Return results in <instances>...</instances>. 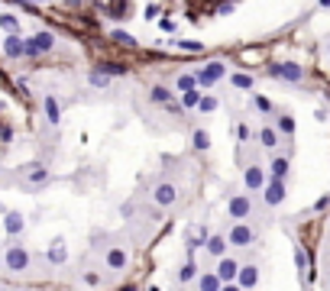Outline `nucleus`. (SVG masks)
Instances as JSON below:
<instances>
[{"label": "nucleus", "instance_id": "1", "mask_svg": "<svg viewBox=\"0 0 330 291\" xmlns=\"http://www.w3.org/2000/svg\"><path fill=\"white\" fill-rule=\"evenodd\" d=\"M191 74H194V88H198V91H201V88H214L217 81L226 78V62L214 58V62H208L204 68H198V72H191Z\"/></svg>", "mask_w": 330, "mask_h": 291}, {"label": "nucleus", "instance_id": "2", "mask_svg": "<svg viewBox=\"0 0 330 291\" xmlns=\"http://www.w3.org/2000/svg\"><path fill=\"white\" fill-rule=\"evenodd\" d=\"M55 48V32L49 30H39L26 39V48H23V58H39V55H49Z\"/></svg>", "mask_w": 330, "mask_h": 291}, {"label": "nucleus", "instance_id": "3", "mask_svg": "<svg viewBox=\"0 0 330 291\" xmlns=\"http://www.w3.org/2000/svg\"><path fill=\"white\" fill-rule=\"evenodd\" d=\"M269 78L285 81V84H301V81L308 78V72L298 62H275V65H269Z\"/></svg>", "mask_w": 330, "mask_h": 291}, {"label": "nucleus", "instance_id": "4", "mask_svg": "<svg viewBox=\"0 0 330 291\" xmlns=\"http://www.w3.org/2000/svg\"><path fill=\"white\" fill-rule=\"evenodd\" d=\"M224 240H226V246H233V249H246V246H252V242L259 240V233H256L252 224H233L230 233H224Z\"/></svg>", "mask_w": 330, "mask_h": 291}, {"label": "nucleus", "instance_id": "5", "mask_svg": "<svg viewBox=\"0 0 330 291\" xmlns=\"http://www.w3.org/2000/svg\"><path fill=\"white\" fill-rule=\"evenodd\" d=\"M226 217L236 220V224H246L252 217V198L250 194H230L226 198Z\"/></svg>", "mask_w": 330, "mask_h": 291}, {"label": "nucleus", "instance_id": "6", "mask_svg": "<svg viewBox=\"0 0 330 291\" xmlns=\"http://www.w3.org/2000/svg\"><path fill=\"white\" fill-rule=\"evenodd\" d=\"M4 262H6V268H10L13 275H20V272H26L30 268V249H23L20 242H13V246H6L4 249Z\"/></svg>", "mask_w": 330, "mask_h": 291}, {"label": "nucleus", "instance_id": "7", "mask_svg": "<svg viewBox=\"0 0 330 291\" xmlns=\"http://www.w3.org/2000/svg\"><path fill=\"white\" fill-rule=\"evenodd\" d=\"M266 182H269V175H266V168L262 165H246V172H243V188L246 194H256V191H262L266 188Z\"/></svg>", "mask_w": 330, "mask_h": 291}, {"label": "nucleus", "instance_id": "8", "mask_svg": "<svg viewBox=\"0 0 330 291\" xmlns=\"http://www.w3.org/2000/svg\"><path fill=\"white\" fill-rule=\"evenodd\" d=\"M175 200H178V188L172 182H159L152 188V204L156 207H162V210H168V207H175Z\"/></svg>", "mask_w": 330, "mask_h": 291}, {"label": "nucleus", "instance_id": "9", "mask_svg": "<svg viewBox=\"0 0 330 291\" xmlns=\"http://www.w3.org/2000/svg\"><path fill=\"white\" fill-rule=\"evenodd\" d=\"M233 285H236L240 291H256V285H259V266L256 262H252V266H240Z\"/></svg>", "mask_w": 330, "mask_h": 291}, {"label": "nucleus", "instance_id": "10", "mask_svg": "<svg viewBox=\"0 0 330 291\" xmlns=\"http://www.w3.org/2000/svg\"><path fill=\"white\" fill-rule=\"evenodd\" d=\"M236 268H240V262L233 259V256H224V259H217L214 278L220 282V285H233V278H236Z\"/></svg>", "mask_w": 330, "mask_h": 291}, {"label": "nucleus", "instance_id": "11", "mask_svg": "<svg viewBox=\"0 0 330 291\" xmlns=\"http://www.w3.org/2000/svg\"><path fill=\"white\" fill-rule=\"evenodd\" d=\"M285 198H288L285 182H266V188H262V200H266V207H278V204H285Z\"/></svg>", "mask_w": 330, "mask_h": 291}, {"label": "nucleus", "instance_id": "12", "mask_svg": "<svg viewBox=\"0 0 330 291\" xmlns=\"http://www.w3.org/2000/svg\"><path fill=\"white\" fill-rule=\"evenodd\" d=\"M104 262H107L110 272H123V268L130 266V252H126L123 246H110L107 256H104Z\"/></svg>", "mask_w": 330, "mask_h": 291}, {"label": "nucleus", "instance_id": "13", "mask_svg": "<svg viewBox=\"0 0 330 291\" xmlns=\"http://www.w3.org/2000/svg\"><path fill=\"white\" fill-rule=\"evenodd\" d=\"M288 172H292V158H288V156H272L266 175H269V182H285Z\"/></svg>", "mask_w": 330, "mask_h": 291}, {"label": "nucleus", "instance_id": "14", "mask_svg": "<svg viewBox=\"0 0 330 291\" xmlns=\"http://www.w3.org/2000/svg\"><path fill=\"white\" fill-rule=\"evenodd\" d=\"M0 48H4V55L6 58H23V48H26V39H23V32H16V36H4V42H0Z\"/></svg>", "mask_w": 330, "mask_h": 291}, {"label": "nucleus", "instance_id": "15", "mask_svg": "<svg viewBox=\"0 0 330 291\" xmlns=\"http://www.w3.org/2000/svg\"><path fill=\"white\" fill-rule=\"evenodd\" d=\"M4 230H6V236H20L26 230V217L20 210H6L4 214Z\"/></svg>", "mask_w": 330, "mask_h": 291}, {"label": "nucleus", "instance_id": "16", "mask_svg": "<svg viewBox=\"0 0 330 291\" xmlns=\"http://www.w3.org/2000/svg\"><path fill=\"white\" fill-rule=\"evenodd\" d=\"M208 236H210V230L208 226H198L194 233H188V242H184V249H188V259H194V252L198 249H204V242H208Z\"/></svg>", "mask_w": 330, "mask_h": 291}, {"label": "nucleus", "instance_id": "17", "mask_svg": "<svg viewBox=\"0 0 330 291\" xmlns=\"http://www.w3.org/2000/svg\"><path fill=\"white\" fill-rule=\"evenodd\" d=\"M42 110H46V120H49V126H58V123H62V107H58V97H55V94H46Z\"/></svg>", "mask_w": 330, "mask_h": 291}, {"label": "nucleus", "instance_id": "18", "mask_svg": "<svg viewBox=\"0 0 330 291\" xmlns=\"http://www.w3.org/2000/svg\"><path fill=\"white\" fill-rule=\"evenodd\" d=\"M94 72L107 74V78L114 81V78H123V74L130 72V65H123V62H98V65H94Z\"/></svg>", "mask_w": 330, "mask_h": 291}, {"label": "nucleus", "instance_id": "19", "mask_svg": "<svg viewBox=\"0 0 330 291\" xmlns=\"http://www.w3.org/2000/svg\"><path fill=\"white\" fill-rule=\"evenodd\" d=\"M204 249H208V256H214V259H224V256H226V240H224V233H210L208 242H204Z\"/></svg>", "mask_w": 330, "mask_h": 291}, {"label": "nucleus", "instance_id": "20", "mask_svg": "<svg viewBox=\"0 0 330 291\" xmlns=\"http://www.w3.org/2000/svg\"><path fill=\"white\" fill-rule=\"evenodd\" d=\"M175 278L182 282V285H191V282L198 278V262L194 259H184L182 266H178V272H175Z\"/></svg>", "mask_w": 330, "mask_h": 291}, {"label": "nucleus", "instance_id": "21", "mask_svg": "<svg viewBox=\"0 0 330 291\" xmlns=\"http://www.w3.org/2000/svg\"><path fill=\"white\" fill-rule=\"evenodd\" d=\"M46 259H49L52 266H65V262H68V249H65V242H62V240H55L52 246L46 249Z\"/></svg>", "mask_w": 330, "mask_h": 291}, {"label": "nucleus", "instance_id": "22", "mask_svg": "<svg viewBox=\"0 0 330 291\" xmlns=\"http://www.w3.org/2000/svg\"><path fill=\"white\" fill-rule=\"evenodd\" d=\"M175 100V94H172V88H165V84H152L149 88V104H172Z\"/></svg>", "mask_w": 330, "mask_h": 291}, {"label": "nucleus", "instance_id": "23", "mask_svg": "<svg viewBox=\"0 0 330 291\" xmlns=\"http://www.w3.org/2000/svg\"><path fill=\"white\" fill-rule=\"evenodd\" d=\"M26 184H30V188H46V184H49V172H46L42 165L30 168L26 172Z\"/></svg>", "mask_w": 330, "mask_h": 291}, {"label": "nucleus", "instance_id": "24", "mask_svg": "<svg viewBox=\"0 0 330 291\" xmlns=\"http://www.w3.org/2000/svg\"><path fill=\"white\" fill-rule=\"evenodd\" d=\"M230 84L236 88V91H252V88H256V78L246 74V72H236V74H230Z\"/></svg>", "mask_w": 330, "mask_h": 291}, {"label": "nucleus", "instance_id": "25", "mask_svg": "<svg viewBox=\"0 0 330 291\" xmlns=\"http://www.w3.org/2000/svg\"><path fill=\"white\" fill-rule=\"evenodd\" d=\"M0 30H4L6 36H16L20 32V16L16 13H0Z\"/></svg>", "mask_w": 330, "mask_h": 291}, {"label": "nucleus", "instance_id": "26", "mask_svg": "<svg viewBox=\"0 0 330 291\" xmlns=\"http://www.w3.org/2000/svg\"><path fill=\"white\" fill-rule=\"evenodd\" d=\"M198 291H220V282L214 278V272H198Z\"/></svg>", "mask_w": 330, "mask_h": 291}, {"label": "nucleus", "instance_id": "27", "mask_svg": "<svg viewBox=\"0 0 330 291\" xmlns=\"http://www.w3.org/2000/svg\"><path fill=\"white\" fill-rule=\"evenodd\" d=\"M272 130H275L278 136H288V140H292V136H294V116L282 114V116H278V126H272Z\"/></svg>", "mask_w": 330, "mask_h": 291}, {"label": "nucleus", "instance_id": "28", "mask_svg": "<svg viewBox=\"0 0 330 291\" xmlns=\"http://www.w3.org/2000/svg\"><path fill=\"white\" fill-rule=\"evenodd\" d=\"M191 146H194L198 152H208L210 149V133L208 130H194V133H191Z\"/></svg>", "mask_w": 330, "mask_h": 291}, {"label": "nucleus", "instance_id": "29", "mask_svg": "<svg viewBox=\"0 0 330 291\" xmlns=\"http://www.w3.org/2000/svg\"><path fill=\"white\" fill-rule=\"evenodd\" d=\"M259 142H262V149H278V133L272 126H262L259 130Z\"/></svg>", "mask_w": 330, "mask_h": 291}, {"label": "nucleus", "instance_id": "30", "mask_svg": "<svg viewBox=\"0 0 330 291\" xmlns=\"http://www.w3.org/2000/svg\"><path fill=\"white\" fill-rule=\"evenodd\" d=\"M184 94V91H194V74L191 72H184V74H178L175 78V88H172V94Z\"/></svg>", "mask_w": 330, "mask_h": 291}, {"label": "nucleus", "instance_id": "31", "mask_svg": "<svg viewBox=\"0 0 330 291\" xmlns=\"http://www.w3.org/2000/svg\"><path fill=\"white\" fill-rule=\"evenodd\" d=\"M175 48H182L188 55H204V42H198V39H178Z\"/></svg>", "mask_w": 330, "mask_h": 291}, {"label": "nucleus", "instance_id": "32", "mask_svg": "<svg viewBox=\"0 0 330 291\" xmlns=\"http://www.w3.org/2000/svg\"><path fill=\"white\" fill-rule=\"evenodd\" d=\"M220 107V100H217V97L214 94H201V100H198V114H214V110Z\"/></svg>", "mask_w": 330, "mask_h": 291}, {"label": "nucleus", "instance_id": "33", "mask_svg": "<svg viewBox=\"0 0 330 291\" xmlns=\"http://www.w3.org/2000/svg\"><path fill=\"white\" fill-rule=\"evenodd\" d=\"M110 39H114L116 46H123V48H133L136 46V36H133V32H126V30H114V32H110Z\"/></svg>", "mask_w": 330, "mask_h": 291}, {"label": "nucleus", "instance_id": "34", "mask_svg": "<svg viewBox=\"0 0 330 291\" xmlns=\"http://www.w3.org/2000/svg\"><path fill=\"white\" fill-rule=\"evenodd\" d=\"M198 100H201V91L194 88V91H184L182 97H178V107H182V110H194Z\"/></svg>", "mask_w": 330, "mask_h": 291}, {"label": "nucleus", "instance_id": "35", "mask_svg": "<svg viewBox=\"0 0 330 291\" xmlns=\"http://www.w3.org/2000/svg\"><path fill=\"white\" fill-rule=\"evenodd\" d=\"M88 84H91V88H107V84H110V78L91 68V72H88Z\"/></svg>", "mask_w": 330, "mask_h": 291}, {"label": "nucleus", "instance_id": "36", "mask_svg": "<svg viewBox=\"0 0 330 291\" xmlns=\"http://www.w3.org/2000/svg\"><path fill=\"white\" fill-rule=\"evenodd\" d=\"M252 107H256L259 114H272V100L262 97V94H252Z\"/></svg>", "mask_w": 330, "mask_h": 291}, {"label": "nucleus", "instance_id": "37", "mask_svg": "<svg viewBox=\"0 0 330 291\" xmlns=\"http://www.w3.org/2000/svg\"><path fill=\"white\" fill-rule=\"evenodd\" d=\"M81 282H84V285H88V288H98V285H100V275H98V272H94V268H88V272H84V275H81Z\"/></svg>", "mask_w": 330, "mask_h": 291}, {"label": "nucleus", "instance_id": "38", "mask_svg": "<svg viewBox=\"0 0 330 291\" xmlns=\"http://www.w3.org/2000/svg\"><path fill=\"white\" fill-rule=\"evenodd\" d=\"M159 13H162V6H159V4H146V6H142V16H146V20H156Z\"/></svg>", "mask_w": 330, "mask_h": 291}, {"label": "nucleus", "instance_id": "39", "mask_svg": "<svg viewBox=\"0 0 330 291\" xmlns=\"http://www.w3.org/2000/svg\"><path fill=\"white\" fill-rule=\"evenodd\" d=\"M294 266H298V272H304V266H308V252H304V249H294Z\"/></svg>", "mask_w": 330, "mask_h": 291}, {"label": "nucleus", "instance_id": "40", "mask_svg": "<svg viewBox=\"0 0 330 291\" xmlns=\"http://www.w3.org/2000/svg\"><path fill=\"white\" fill-rule=\"evenodd\" d=\"M159 26H162V32H175V20H168V16H162Z\"/></svg>", "mask_w": 330, "mask_h": 291}, {"label": "nucleus", "instance_id": "41", "mask_svg": "<svg viewBox=\"0 0 330 291\" xmlns=\"http://www.w3.org/2000/svg\"><path fill=\"white\" fill-rule=\"evenodd\" d=\"M13 140V130L10 126H0V142H10Z\"/></svg>", "mask_w": 330, "mask_h": 291}, {"label": "nucleus", "instance_id": "42", "mask_svg": "<svg viewBox=\"0 0 330 291\" xmlns=\"http://www.w3.org/2000/svg\"><path fill=\"white\" fill-rule=\"evenodd\" d=\"M120 214H123V220H130V217L136 214V207H133V204H123V207H120Z\"/></svg>", "mask_w": 330, "mask_h": 291}, {"label": "nucleus", "instance_id": "43", "mask_svg": "<svg viewBox=\"0 0 330 291\" xmlns=\"http://www.w3.org/2000/svg\"><path fill=\"white\" fill-rule=\"evenodd\" d=\"M233 10H236L233 4H220V6H217V13H220V16H226V13H233Z\"/></svg>", "mask_w": 330, "mask_h": 291}, {"label": "nucleus", "instance_id": "44", "mask_svg": "<svg viewBox=\"0 0 330 291\" xmlns=\"http://www.w3.org/2000/svg\"><path fill=\"white\" fill-rule=\"evenodd\" d=\"M327 200H330L327 194H324V198H318V200H314V210H324V207H327Z\"/></svg>", "mask_w": 330, "mask_h": 291}, {"label": "nucleus", "instance_id": "45", "mask_svg": "<svg viewBox=\"0 0 330 291\" xmlns=\"http://www.w3.org/2000/svg\"><path fill=\"white\" fill-rule=\"evenodd\" d=\"M220 291H240L236 285H220Z\"/></svg>", "mask_w": 330, "mask_h": 291}, {"label": "nucleus", "instance_id": "46", "mask_svg": "<svg viewBox=\"0 0 330 291\" xmlns=\"http://www.w3.org/2000/svg\"><path fill=\"white\" fill-rule=\"evenodd\" d=\"M120 291H136V288H133V285H123V288H120Z\"/></svg>", "mask_w": 330, "mask_h": 291}, {"label": "nucleus", "instance_id": "47", "mask_svg": "<svg viewBox=\"0 0 330 291\" xmlns=\"http://www.w3.org/2000/svg\"><path fill=\"white\" fill-rule=\"evenodd\" d=\"M149 291H162V288H156V285H152V288H149Z\"/></svg>", "mask_w": 330, "mask_h": 291}, {"label": "nucleus", "instance_id": "48", "mask_svg": "<svg viewBox=\"0 0 330 291\" xmlns=\"http://www.w3.org/2000/svg\"><path fill=\"white\" fill-rule=\"evenodd\" d=\"M20 291H32V288H20Z\"/></svg>", "mask_w": 330, "mask_h": 291}, {"label": "nucleus", "instance_id": "49", "mask_svg": "<svg viewBox=\"0 0 330 291\" xmlns=\"http://www.w3.org/2000/svg\"><path fill=\"white\" fill-rule=\"evenodd\" d=\"M0 291H10V288H0Z\"/></svg>", "mask_w": 330, "mask_h": 291}]
</instances>
